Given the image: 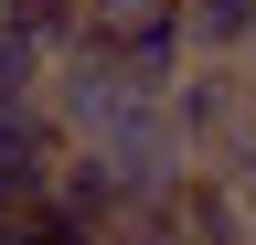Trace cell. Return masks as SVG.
<instances>
[{"instance_id": "cell-1", "label": "cell", "mask_w": 256, "mask_h": 245, "mask_svg": "<svg viewBox=\"0 0 256 245\" xmlns=\"http://www.w3.org/2000/svg\"><path fill=\"white\" fill-rule=\"evenodd\" d=\"M192 64H246L256 75V0H171Z\"/></svg>"}, {"instance_id": "cell-2", "label": "cell", "mask_w": 256, "mask_h": 245, "mask_svg": "<svg viewBox=\"0 0 256 245\" xmlns=\"http://www.w3.org/2000/svg\"><path fill=\"white\" fill-rule=\"evenodd\" d=\"M160 213H171V235H182V245H246V192H224L214 171H182Z\"/></svg>"}, {"instance_id": "cell-3", "label": "cell", "mask_w": 256, "mask_h": 245, "mask_svg": "<svg viewBox=\"0 0 256 245\" xmlns=\"http://www.w3.org/2000/svg\"><path fill=\"white\" fill-rule=\"evenodd\" d=\"M0 11H11V43H22V53H43V75H54V64H75V53L96 43L75 0H0Z\"/></svg>"}, {"instance_id": "cell-4", "label": "cell", "mask_w": 256, "mask_h": 245, "mask_svg": "<svg viewBox=\"0 0 256 245\" xmlns=\"http://www.w3.org/2000/svg\"><path fill=\"white\" fill-rule=\"evenodd\" d=\"M75 11H86V32H96V43H118V32H139V21H160L171 0H75Z\"/></svg>"}, {"instance_id": "cell-5", "label": "cell", "mask_w": 256, "mask_h": 245, "mask_svg": "<svg viewBox=\"0 0 256 245\" xmlns=\"http://www.w3.org/2000/svg\"><path fill=\"white\" fill-rule=\"evenodd\" d=\"M0 245H43V224L32 213H0Z\"/></svg>"}, {"instance_id": "cell-6", "label": "cell", "mask_w": 256, "mask_h": 245, "mask_svg": "<svg viewBox=\"0 0 256 245\" xmlns=\"http://www.w3.org/2000/svg\"><path fill=\"white\" fill-rule=\"evenodd\" d=\"M0 43H11V11H0Z\"/></svg>"}]
</instances>
